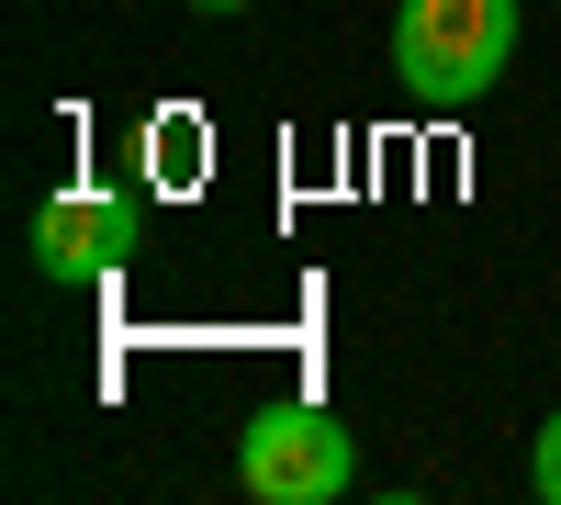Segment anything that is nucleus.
I'll return each mask as SVG.
<instances>
[{
	"instance_id": "f257e3e1",
	"label": "nucleus",
	"mask_w": 561,
	"mask_h": 505,
	"mask_svg": "<svg viewBox=\"0 0 561 505\" xmlns=\"http://www.w3.org/2000/svg\"><path fill=\"white\" fill-rule=\"evenodd\" d=\"M517 0H404L393 12V79L415 113H472L517 68Z\"/></svg>"
},
{
	"instance_id": "f03ea898",
	"label": "nucleus",
	"mask_w": 561,
	"mask_h": 505,
	"mask_svg": "<svg viewBox=\"0 0 561 505\" xmlns=\"http://www.w3.org/2000/svg\"><path fill=\"white\" fill-rule=\"evenodd\" d=\"M237 483L259 505H337L359 483V449L325 404H259L248 438H237Z\"/></svg>"
},
{
	"instance_id": "7ed1b4c3",
	"label": "nucleus",
	"mask_w": 561,
	"mask_h": 505,
	"mask_svg": "<svg viewBox=\"0 0 561 505\" xmlns=\"http://www.w3.org/2000/svg\"><path fill=\"white\" fill-rule=\"evenodd\" d=\"M135 248H147V203H135V192L68 180V192L34 214V269H45V282H113Z\"/></svg>"
},
{
	"instance_id": "20e7f679",
	"label": "nucleus",
	"mask_w": 561,
	"mask_h": 505,
	"mask_svg": "<svg viewBox=\"0 0 561 505\" xmlns=\"http://www.w3.org/2000/svg\"><path fill=\"white\" fill-rule=\"evenodd\" d=\"M147 169L169 180V192H192V180H203V124H192V113H169V124H147Z\"/></svg>"
},
{
	"instance_id": "39448f33",
	"label": "nucleus",
	"mask_w": 561,
	"mask_h": 505,
	"mask_svg": "<svg viewBox=\"0 0 561 505\" xmlns=\"http://www.w3.org/2000/svg\"><path fill=\"white\" fill-rule=\"evenodd\" d=\"M528 494L561 505V416H539V438H528Z\"/></svg>"
},
{
	"instance_id": "423d86ee",
	"label": "nucleus",
	"mask_w": 561,
	"mask_h": 505,
	"mask_svg": "<svg viewBox=\"0 0 561 505\" xmlns=\"http://www.w3.org/2000/svg\"><path fill=\"white\" fill-rule=\"evenodd\" d=\"M192 12H248V0H192Z\"/></svg>"
}]
</instances>
